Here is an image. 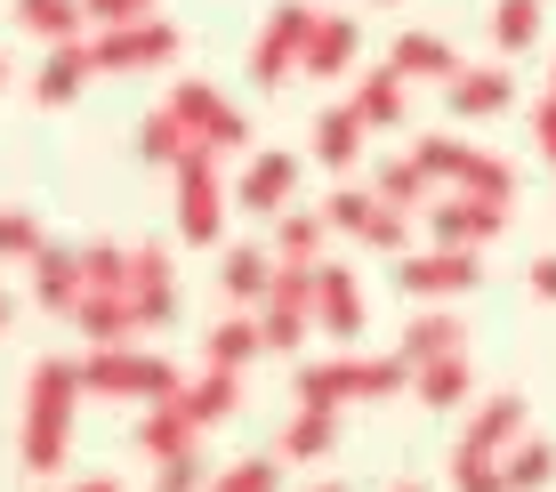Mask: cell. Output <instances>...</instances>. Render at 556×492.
Instances as JSON below:
<instances>
[{
    "label": "cell",
    "instance_id": "cell-46",
    "mask_svg": "<svg viewBox=\"0 0 556 492\" xmlns=\"http://www.w3.org/2000/svg\"><path fill=\"white\" fill-rule=\"evenodd\" d=\"M532 146H541V162L556 169V89H548L541 105H532Z\"/></svg>",
    "mask_w": 556,
    "mask_h": 492
},
{
    "label": "cell",
    "instance_id": "cell-14",
    "mask_svg": "<svg viewBox=\"0 0 556 492\" xmlns=\"http://www.w3.org/2000/svg\"><path fill=\"white\" fill-rule=\"evenodd\" d=\"M89 81H98V65H89V33H81V41H49L41 73H33V98H41V105H73Z\"/></svg>",
    "mask_w": 556,
    "mask_h": 492
},
{
    "label": "cell",
    "instance_id": "cell-44",
    "mask_svg": "<svg viewBox=\"0 0 556 492\" xmlns=\"http://www.w3.org/2000/svg\"><path fill=\"white\" fill-rule=\"evenodd\" d=\"M153 492H202V452H169V461H153Z\"/></svg>",
    "mask_w": 556,
    "mask_h": 492
},
{
    "label": "cell",
    "instance_id": "cell-33",
    "mask_svg": "<svg viewBox=\"0 0 556 492\" xmlns=\"http://www.w3.org/2000/svg\"><path fill=\"white\" fill-rule=\"evenodd\" d=\"M186 146H194V138H186V122H178L169 105H153L146 122H138V162H153V169H178V162H186Z\"/></svg>",
    "mask_w": 556,
    "mask_h": 492
},
{
    "label": "cell",
    "instance_id": "cell-2",
    "mask_svg": "<svg viewBox=\"0 0 556 492\" xmlns=\"http://www.w3.org/2000/svg\"><path fill=\"white\" fill-rule=\"evenodd\" d=\"M169 388H178V371H169L153 348H129V339H113V348H89V364H81V395L153 404V395H169Z\"/></svg>",
    "mask_w": 556,
    "mask_h": 492
},
{
    "label": "cell",
    "instance_id": "cell-19",
    "mask_svg": "<svg viewBox=\"0 0 556 492\" xmlns=\"http://www.w3.org/2000/svg\"><path fill=\"white\" fill-rule=\"evenodd\" d=\"M388 65L404 73V81H452L459 73V49L444 41V33H428V25H412V33H395V49H388Z\"/></svg>",
    "mask_w": 556,
    "mask_h": 492
},
{
    "label": "cell",
    "instance_id": "cell-32",
    "mask_svg": "<svg viewBox=\"0 0 556 492\" xmlns=\"http://www.w3.org/2000/svg\"><path fill=\"white\" fill-rule=\"evenodd\" d=\"M202 355H210L218 371H242L251 355H266V339H258V315H251V307H235L218 331H210V348H202Z\"/></svg>",
    "mask_w": 556,
    "mask_h": 492
},
{
    "label": "cell",
    "instance_id": "cell-7",
    "mask_svg": "<svg viewBox=\"0 0 556 492\" xmlns=\"http://www.w3.org/2000/svg\"><path fill=\"white\" fill-rule=\"evenodd\" d=\"M306 25H315V9L306 0H275L251 41V81L258 89H291L299 81V49H306Z\"/></svg>",
    "mask_w": 556,
    "mask_h": 492
},
{
    "label": "cell",
    "instance_id": "cell-6",
    "mask_svg": "<svg viewBox=\"0 0 556 492\" xmlns=\"http://www.w3.org/2000/svg\"><path fill=\"white\" fill-rule=\"evenodd\" d=\"M428 235L452 242V251H484V242H501L508 226V202L501 194H468V186H444V194H428Z\"/></svg>",
    "mask_w": 556,
    "mask_h": 492
},
{
    "label": "cell",
    "instance_id": "cell-11",
    "mask_svg": "<svg viewBox=\"0 0 556 492\" xmlns=\"http://www.w3.org/2000/svg\"><path fill=\"white\" fill-rule=\"evenodd\" d=\"M444 105L459 113V122H492V113H508V105H516L508 56H492V65H459L452 81H444Z\"/></svg>",
    "mask_w": 556,
    "mask_h": 492
},
{
    "label": "cell",
    "instance_id": "cell-43",
    "mask_svg": "<svg viewBox=\"0 0 556 492\" xmlns=\"http://www.w3.org/2000/svg\"><path fill=\"white\" fill-rule=\"evenodd\" d=\"M41 218H33V211H0V258H33V251H41Z\"/></svg>",
    "mask_w": 556,
    "mask_h": 492
},
{
    "label": "cell",
    "instance_id": "cell-42",
    "mask_svg": "<svg viewBox=\"0 0 556 492\" xmlns=\"http://www.w3.org/2000/svg\"><path fill=\"white\" fill-rule=\"evenodd\" d=\"M452 484L459 492H508V477H501L492 452H452Z\"/></svg>",
    "mask_w": 556,
    "mask_h": 492
},
{
    "label": "cell",
    "instance_id": "cell-12",
    "mask_svg": "<svg viewBox=\"0 0 556 492\" xmlns=\"http://www.w3.org/2000/svg\"><path fill=\"white\" fill-rule=\"evenodd\" d=\"M129 299H138V324L146 331L178 324V275H169L162 242H138V251H129Z\"/></svg>",
    "mask_w": 556,
    "mask_h": 492
},
{
    "label": "cell",
    "instance_id": "cell-23",
    "mask_svg": "<svg viewBox=\"0 0 556 492\" xmlns=\"http://www.w3.org/2000/svg\"><path fill=\"white\" fill-rule=\"evenodd\" d=\"M541 25H548V0H492L484 41H492V56H525L541 41Z\"/></svg>",
    "mask_w": 556,
    "mask_h": 492
},
{
    "label": "cell",
    "instance_id": "cell-17",
    "mask_svg": "<svg viewBox=\"0 0 556 492\" xmlns=\"http://www.w3.org/2000/svg\"><path fill=\"white\" fill-rule=\"evenodd\" d=\"M178 388H186V380H178ZM178 388H169V395H153V404H146V420H138V452H146V461L194 452V437H202V428H194V412L178 404Z\"/></svg>",
    "mask_w": 556,
    "mask_h": 492
},
{
    "label": "cell",
    "instance_id": "cell-39",
    "mask_svg": "<svg viewBox=\"0 0 556 492\" xmlns=\"http://www.w3.org/2000/svg\"><path fill=\"white\" fill-rule=\"evenodd\" d=\"M306 331H315V315H291V307H258V339L275 355H299L306 348Z\"/></svg>",
    "mask_w": 556,
    "mask_h": 492
},
{
    "label": "cell",
    "instance_id": "cell-45",
    "mask_svg": "<svg viewBox=\"0 0 556 492\" xmlns=\"http://www.w3.org/2000/svg\"><path fill=\"white\" fill-rule=\"evenodd\" d=\"M162 0H81V16L89 25H129V16H153Z\"/></svg>",
    "mask_w": 556,
    "mask_h": 492
},
{
    "label": "cell",
    "instance_id": "cell-20",
    "mask_svg": "<svg viewBox=\"0 0 556 492\" xmlns=\"http://www.w3.org/2000/svg\"><path fill=\"white\" fill-rule=\"evenodd\" d=\"M291 395L299 404H363V380H355V355H315V364L291 371Z\"/></svg>",
    "mask_w": 556,
    "mask_h": 492
},
{
    "label": "cell",
    "instance_id": "cell-3",
    "mask_svg": "<svg viewBox=\"0 0 556 492\" xmlns=\"http://www.w3.org/2000/svg\"><path fill=\"white\" fill-rule=\"evenodd\" d=\"M178 41H186V33L169 25L162 9L129 16V25H89V65H98V73H153V65L178 56Z\"/></svg>",
    "mask_w": 556,
    "mask_h": 492
},
{
    "label": "cell",
    "instance_id": "cell-18",
    "mask_svg": "<svg viewBox=\"0 0 556 492\" xmlns=\"http://www.w3.org/2000/svg\"><path fill=\"white\" fill-rule=\"evenodd\" d=\"M355 113H363V129H404V113H412V81L395 65H371V73H355V98H348Z\"/></svg>",
    "mask_w": 556,
    "mask_h": 492
},
{
    "label": "cell",
    "instance_id": "cell-50",
    "mask_svg": "<svg viewBox=\"0 0 556 492\" xmlns=\"http://www.w3.org/2000/svg\"><path fill=\"white\" fill-rule=\"evenodd\" d=\"M306 492H348V484H306Z\"/></svg>",
    "mask_w": 556,
    "mask_h": 492
},
{
    "label": "cell",
    "instance_id": "cell-36",
    "mask_svg": "<svg viewBox=\"0 0 556 492\" xmlns=\"http://www.w3.org/2000/svg\"><path fill=\"white\" fill-rule=\"evenodd\" d=\"M81 291H129V251L122 242H81Z\"/></svg>",
    "mask_w": 556,
    "mask_h": 492
},
{
    "label": "cell",
    "instance_id": "cell-9",
    "mask_svg": "<svg viewBox=\"0 0 556 492\" xmlns=\"http://www.w3.org/2000/svg\"><path fill=\"white\" fill-rule=\"evenodd\" d=\"M355 56H363V25L339 9H315L306 49H299V81H339V73H355Z\"/></svg>",
    "mask_w": 556,
    "mask_h": 492
},
{
    "label": "cell",
    "instance_id": "cell-1",
    "mask_svg": "<svg viewBox=\"0 0 556 492\" xmlns=\"http://www.w3.org/2000/svg\"><path fill=\"white\" fill-rule=\"evenodd\" d=\"M73 412H81V364L41 355V364H33V380H25V437H16V452H25L33 477H56V468H65Z\"/></svg>",
    "mask_w": 556,
    "mask_h": 492
},
{
    "label": "cell",
    "instance_id": "cell-24",
    "mask_svg": "<svg viewBox=\"0 0 556 492\" xmlns=\"http://www.w3.org/2000/svg\"><path fill=\"white\" fill-rule=\"evenodd\" d=\"M452 348H468V324L435 299V307L412 315V331H404V348H395V355H404V364H435V355H452Z\"/></svg>",
    "mask_w": 556,
    "mask_h": 492
},
{
    "label": "cell",
    "instance_id": "cell-48",
    "mask_svg": "<svg viewBox=\"0 0 556 492\" xmlns=\"http://www.w3.org/2000/svg\"><path fill=\"white\" fill-rule=\"evenodd\" d=\"M73 492H122V484H113V477H81V484H73Z\"/></svg>",
    "mask_w": 556,
    "mask_h": 492
},
{
    "label": "cell",
    "instance_id": "cell-15",
    "mask_svg": "<svg viewBox=\"0 0 556 492\" xmlns=\"http://www.w3.org/2000/svg\"><path fill=\"white\" fill-rule=\"evenodd\" d=\"M73 331L89 339V348H113V339H138V299L129 291H81L73 299Z\"/></svg>",
    "mask_w": 556,
    "mask_h": 492
},
{
    "label": "cell",
    "instance_id": "cell-21",
    "mask_svg": "<svg viewBox=\"0 0 556 492\" xmlns=\"http://www.w3.org/2000/svg\"><path fill=\"white\" fill-rule=\"evenodd\" d=\"M516 437H525V395H516V388H501V395H484V412L468 420L459 452H492V461H501V452H508Z\"/></svg>",
    "mask_w": 556,
    "mask_h": 492
},
{
    "label": "cell",
    "instance_id": "cell-29",
    "mask_svg": "<svg viewBox=\"0 0 556 492\" xmlns=\"http://www.w3.org/2000/svg\"><path fill=\"white\" fill-rule=\"evenodd\" d=\"M501 477H508V492H548L556 484V444L548 437H516L501 452Z\"/></svg>",
    "mask_w": 556,
    "mask_h": 492
},
{
    "label": "cell",
    "instance_id": "cell-26",
    "mask_svg": "<svg viewBox=\"0 0 556 492\" xmlns=\"http://www.w3.org/2000/svg\"><path fill=\"white\" fill-rule=\"evenodd\" d=\"M178 404L194 412V428L235 420V412H242V371H218V364H210L202 380H186V388H178Z\"/></svg>",
    "mask_w": 556,
    "mask_h": 492
},
{
    "label": "cell",
    "instance_id": "cell-40",
    "mask_svg": "<svg viewBox=\"0 0 556 492\" xmlns=\"http://www.w3.org/2000/svg\"><path fill=\"white\" fill-rule=\"evenodd\" d=\"M355 380H363V404H371V395H404L412 388V364H404V355H363Z\"/></svg>",
    "mask_w": 556,
    "mask_h": 492
},
{
    "label": "cell",
    "instance_id": "cell-49",
    "mask_svg": "<svg viewBox=\"0 0 556 492\" xmlns=\"http://www.w3.org/2000/svg\"><path fill=\"white\" fill-rule=\"evenodd\" d=\"M0 331H9V291H0Z\"/></svg>",
    "mask_w": 556,
    "mask_h": 492
},
{
    "label": "cell",
    "instance_id": "cell-25",
    "mask_svg": "<svg viewBox=\"0 0 556 492\" xmlns=\"http://www.w3.org/2000/svg\"><path fill=\"white\" fill-rule=\"evenodd\" d=\"M412 388H419V404L428 412H459L468 404V348H452V355H435V364H412Z\"/></svg>",
    "mask_w": 556,
    "mask_h": 492
},
{
    "label": "cell",
    "instance_id": "cell-31",
    "mask_svg": "<svg viewBox=\"0 0 556 492\" xmlns=\"http://www.w3.org/2000/svg\"><path fill=\"white\" fill-rule=\"evenodd\" d=\"M16 25L33 41H81L89 16H81V0H16Z\"/></svg>",
    "mask_w": 556,
    "mask_h": 492
},
{
    "label": "cell",
    "instance_id": "cell-13",
    "mask_svg": "<svg viewBox=\"0 0 556 492\" xmlns=\"http://www.w3.org/2000/svg\"><path fill=\"white\" fill-rule=\"evenodd\" d=\"M315 331H331V339L363 331V282L348 267H331V258H315Z\"/></svg>",
    "mask_w": 556,
    "mask_h": 492
},
{
    "label": "cell",
    "instance_id": "cell-52",
    "mask_svg": "<svg viewBox=\"0 0 556 492\" xmlns=\"http://www.w3.org/2000/svg\"><path fill=\"white\" fill-rule=\"evenodd\" d=\"M0 89H9V65H0Z\"/></svg>",
    "mask_w": 556,
    "mask_h": 492
},
{
    "label": "cell",
    "instance_id": "cell-51",
    "mask_svg": "<svg viewBox=\"0 0 556 492\" xmlns=\"http://www.w3.org/2000/svg\"><path fill=\"white\" fill-rule=\"evenodd\" d=\"M379 9H404V0H379Z\"/></svg>",
    "mask_w": 556,
    "mask_h": 492
},
{
    "label": "cell",
    "instance_id": "cell-41",
    "mask_svg": "<svg viewBox=\"0 0 556 492\" xmlns=\"http://www.w3.org/2000/svg\"><path fill=\"white\" fill-rule=\"evenodd\" d=\"M371 186H339L331 202H323V226H339V235H363V218H371Z\"/></svg>",
    "mask_w": 556,
    "mask_h": 492
},
{
    "label": "cell",
    "instance_id": "cell-8",
    "mask_svg": "<svg viewBox=\"0 0 556 492\" xmlns=\"http://www.w3.org/2000/svg\"><path fill=\"white\" fill-rule=\"evenodd\" d=\"M484 282V267H476V251H452V242H435V251H404L395 258V291L419 299V307H435V299H459Z\"/></svg>",
    "mask_w": 556,
    "mask_h": 492
},
{
    "label": "cell",
    "instance_id": "cell-47",
    "mask_svg": "<svg viewBox=\"0 0 556 492\" xmlns=\"http://www.w3.org/2000/svg\"><path fill=\"white\" fill-rule=\"evenodd\" d=\"M525 282H532V299H548V307H556V258H532Z\"/></svg>",
    "mask_w": 556,
    "mask_h": 492
},
{
    "label": "cell",
    "instance_id": "cell-4",
    "mask_svg": "<svg viewBox=\"0 0 556 492\" xmlns=\"http://www.w3.org/2000/svg\"><path fill=\"white\" fill-rule=\"evenodd\" d=\"M162 105L178 113V122H186V138L210 146V154H242V146H251V122H242V105L226 98L218 81H178Z\"/></svg>",
    "mask_w": 556,
    "mask_h": 492
},
{
    "label": "cell",
    "instance_id": "cell-27",
    "mask_svg": "<svg viewBox=\"0 0 556 492\" xmlns=\"http://www.w3.org/2000/svg\"><path fill=\"white\" fill-rule=\"evenodd\" d=\"M266 275H275V258H266L258 242H235V251L218 258V291L235 299V307H258V299H266Z\"/></svg>",
    "mask_w": 556,
    "mask_h": 492
},
{
    "label": "cell",
    "instance_id": "cell-34",
    "mask_svg": "<svg viewBox=\"0 0 556 492\" xmlns=\"http://www.w3.org/2000/svg\"><path fill=\"white\" fill-rule=\"evenodd\" d=\"M323 235H331L323 211H275V258H306V267H315V258H323Z\"/></svg>",
    "mask_w": 556,
    "mask_h": 492
},
{
    "label": "cell",
    "instance_id": "cell-22",
    "mask_svg": "<svg viewBox=\"0 0 556 492\" xmlns=\"http://www.w3.org/2000/svg\"><path fill=\"white\" fill-rule=\"evenodd\" d=\"M25 267H33V299H41L49 315H73V299H81V251H56V242H41Z\"/></svg>",
    "mask_w": 556,
    "mask_h": 492
},
{
    "label": "cell",
    "instance_id": "cell-10",
    "mask_svg": "<svg viewBox=\"0 0 556 492\" xmlns=\"http://www.w3.org/2000/svg\"><path fill=\"white\" fill-rule=\"evenodd\" d=\"M291 194H299V154H282V146H266V154L242 162V178H235V202L251 218H275V211H291Z\"/></svg>",
    "mask_w": 556,
    "mask_h": 492
},
{
    "label": "cell",
    "instance_id": "cell-16",
    "mask_svg": "<svg viewBox=\"0 0 556 492\" xmlns=\"http://www.w3.org/2000/svg\"><path fill=\"white\" fill-rule=\"evenodd\" d=\"M363 154H371V129H363V113H355V105H323V113H315V162L348 178Z\"/></svg>",
    "mask_w": 556,
    "mask_h": 492
},
{
    "label": "cell",
    "instance_id": "cell-54",
    "mask_svg": "<svg viewBox=\"0 0 556 492\" xmlns=\"http://www.w3.org/2000/svg\"><path fill=\"white\" fill-rule=\"evenodd\" d=\"M548 89H556V65H548Z\"/></svg>",
    "mask_w": 556,
    "mask_h": 492
},
{
    "label": "cell",
    "instance_id": "cell-38",
    "mask_svg": "<svg viewBox=\"0 0 556 492\" xmlns=\"http://www.w3.org/2000/svg\"><path fill=\"white\" fill-rule=\"evenodd\" d=\"M202 492H282V461H235V468H218Z\"/></svg>",
    "mask_w": 556,
    "mask_h": 492
},
{
    "label": "cell",
    "instance_id": "cell-30",
    "mask_svg": "<svg viewBox=\"0 0 556 492\" xmlns=\"http://www.w3.org/2000/svg\"><path fill=\"white\" fill-rule=\"evenodd\" d=\"M371 194L419 218V211H428V194H435V186H428V169H419L412 154H388V162H379V178H371Z\"/></svg>",
    "mask_w": 556,
    "mask_h": 492
},
{
    "label": "cell",
    "instance_id": "cell-28",
    "mask_svg": "<svg viewBox=\"0 0 556 492\" xmlns=\"http://www.w3.org/2000/svg\"><path fill=\"white\" fill-rule=\"evenodd\" d=\"M339 444V404H299L282 428V461H323Z\"/></svg>",
    "mask_w": 556,
    "mask_h": 492
},
{
    "label": "cell",
    "instance_id": "cell-53",
    "mask_svg": "<svg viewBox=\"0 0 556 492\" xmlns=\"http://www.w3.org/2000/svg\"><path fill=\"white\" fill-rule=\"evenodd\" d=\"M395 492H419V484H395Z\"/></svg>",
    "mask_w": 556,
    "mask_h": 492
},
{
    "label": "cell",
    "instance_id": "cell-35",
    "mask_svg": "<svg viewBox=\"0 0 556 492\" xmlns=\"http://www.w3.org/2000/svg\"><path fill=\"white\" fill-rule=\"evenodd\" d=\"M258 307L315 315V267H306V258H275V275H266V299H258Z\"/></svg>",
    "mask_w": 556,
    "mask_h": 492
},
{
    "label": "cell",
    "instance_id": "cell-5",
    "mask_svg": "<svg viewBox=\"0 0 556 492\" xmlns=\"http://www.w3.org/2000/svg\"><path fill=\"white\" fill-rule=\"evenodd\" d=\"M169 178H178V235L186 242H218L226 235V178H218V154H210V146H186V162L169 169Z\"/></svg>",
    "mask_w": 556,
    "mask_h": 492
},
{
    "label": "cell",
    "instance_id": "cell-37",
    "mask_svg": "<svg viewBox=\"0 0 556 492\" xmlns=\"http://www.w3.org/2000/svg\"><path fill=\"white\" fill-rule=\"evenodd\" d=\"M363 251H395V258H404L412 251V211H395V202H371V218H363Z\"/></svg>",
    "mask_w": 556,
    "mask_h": 492
}]
</instances>
